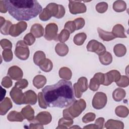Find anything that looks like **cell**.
I'll return each mask as SVG.
<instances>
[{
  "label": "cell",
  "instance_id": "cell-22",
  "mask_svg": "<svg viewBox=\"0 0 129 129\" xmlns=\"http://www.w3.org/2000/svg\"><path fill=\"white\" fill-rule=\"evenodd\" d=\"M46 83V78L42 75H38L36 76L33 80V84L35 87L39 89L42 88Z\"/></svg>",
  "mask_w": 129,
  "mask_h": 129
},
{
  "label": "cell",
  "instance_id": "cell-2",
  "mask_svg": "<svg viewBox=\"0 0 129 129\" xmlns=\"http://www.w3.org/2000/svg\"><path fill=\"white\" fill-rule=\"evenodd\" d=\"M9 14L17 21H29L40 14L42 6L35 0L4 1Z\"/></svg>",
  "mask_w": 129,
  "mask_h": 129
},
{
  "label": "cell",
  "instance_id": "cell-12",
  "mask_svg": "<svg viewBox=\"0 0 129 129\" xmlns=\"http://www.w3.org/2000/svg\"><path fill=\"white\" fill-rule=\"evenodd\" d=\"M104 75V81L103 84L104 86H108L113 82H117L121 76L120 73L117 70H111Z\"/></svg>",
  "mask_w": 129,
  "mask_h": 129
},
{
  "label": "cell",
  "instance_id": "cell-41",
  "mask_svg": "<svg viewBox=\"0 0 129 129\" xmlns=\"http://www.w3.org/2000/svg\"><path fill=\"white\" fill-rule=\"evenodd\" d=\"M108 8V4L106 2H100L96 6V10L99 13H103L105 12Z\"/></svg>",
  "mask_w": 129,
  "mask_h": 129
},
{
  "label": "cell",
  "instance_id": "cell-53",
  "mask_svg": "<svg viewBox=\"0 0 129 129\" xmlns=\"http://www.w3.org/2000/svg\"><path fill=\"white\" fill-rule=\"evenodd\" d=\"M84 128H97V126L95 124H89V125L88 126H84L83 127Z\"/></svg>",
  "mask_w": 129,
  "mask_h": 129
},
{
  "label": "cell",
  "instance_id": "cell-26",
  "mask_svg": "<svg viewBox=\"0 0 129 129\" xmlns=\"http://www.w3.org/2000/svg\"><path fill=\"white\" fill-rule=\"evenodd\" d=\"M125 91L123 89L118 88L116 89L112 93V97L116 102L122 100L125 96Z\"/></svg>",
  "mask_w": 129,
  "mask_h": 129
},
{
  "label": "cell",
  "instance_id": "cell-9",
  "mask_svg": "<svg viewBox=\"0 0 129 129\" xmlns=\"http://www.w3.org/2000/svg\"><path fill=\"white\" fill-rule=\"evenodd\" d=\"M69 8L70 13L74 15L85 13L87 10L86 5L81 1H70Z\"/></svg>",
  "mask_w": 129,
  "mask_h": 129
},
{
  "label": "cell",
  "instance_id": "cell-13",
  "mask_svg": "<svg viewBox=\"0 0 129 129\" xmlns=\"http://www.w3.org/2000/svg\"><path fill=\"white\" fill-rule=\"evenodd\" d=\"M13 101L17 105H22L24 104V93H23L21 89L14 87L10 93Z\"/></svg>",
  "mask_w": 129,
  "mask_h": 129
},
{
  "label": "cell",
  "instance_id": "cell-37",
  "mask_svg": "<svg viewBox=\"0 0 129 129\" xmlns=\"http://www.w3.org/2000/svg\"><path fill=\"white\" fill-rule=\"evenodd\" d=\"M70 32L66 29H63L58 35V41L60 42H64L70 37Z\"/></svg>",
  "mask_w": 129,
  "mask_h": 129
},
{
  "label": "cell",
  "instance_id": "cell-29",
  "mask_svg": "<svg viewBox=\"0 0 129 129\" xmlns=\"http://www.w3.org/2000/svg\"><path fill=\"white\" fill-rule=\"evenodd\" d=\"M72 71L67 67H62L59 71V77L66 80H70L72 78Z\"/></svg>",
  "mask_w": 129,
  "mask_h": 129
},
{
  "label": "cell",
  "instance_id": "cell-11",
  "mask_svg": "<svg viewBox=\"0 0 129 129\" xmlns=\"http://www.w3.org/2000/svg\"><path fill=\"white\" fill-rule=\"evenodd\" d=\"M27 27V25L25 22L20 21L11 26L9 30V34L13 37H17L26 30Z\"/></svg>",
  "mask_w": 129,
  "mask_h": 129
},
{
  "label": "cell",
  "instance_id": "cell-5",
  "mask_svg": "<svg viewBox=\"0 0 129 129\" xmlns=\"http://www.w3.org/2000/svg\"><path fill=\"white\" fill-rule=\"evenodd\" d=\"M88 88L87 79L84 77L80 78L77 83L74 84V89L75 96L77 98H80L84 92L86 91Z\"/></svg>",
  "mask_w": 129,
  "mask_h": 129
},
{
  "label": "cell",
  "instance_id": "cell-6",
  "mask_svg": "<svg viewBox=\"0 0 129 129\" xmlns=\"http://www.w3.org/2000/svg\"><path fill=\"white\" fill-rule=\"evenodd\" d=\"M107 101L106 95L101 92L96 93L92 99V106L96 109H101L104 108Z\"/></svg>",
  "mask_w": 129,
  "mask_h": 129
},
{
  "label": "cell",
  "instance_id": "cell-50",
  "mask_svg": "<svg viewBox=\"0 0 129 129\" xmlns=\"http://www.w3.org/2000/svg\"><path fill=\"white\" fill-rule=\"evenodd\" d=\"M104 122V119L103 117H100L97 118L95 121V124L97 127V128H102Z\"/></svg>",
  "mask_w": 129,
  "mask_h": 129
},
{
  "label": "cell",
  "instance_id": "cell-1",
  "mask_svg": "<svg viewBox=\"0 0 129 129\" xmlns=\"http://www.w3.org/2000/svg\"><path fill=\"white\" fill-rule=\"evenodd\" d=\"M42 92L46 105L50 107H67L76 101L72 82L68 80H60L55 84L46 86Z\"/></svg>",
  "mask_w": 129,
  "mask_h": 129
},
{
  "label": "cell",
  "instance_id": "cell-52",
  "mask_svg": "<svg viewBox=\"0 0 129 129\" xmlns=\"http://www.w3.org/2000/svg\"><path fill=\"white\" fill-rule=\"evenodd\" d=\"M6 94V90L4 89H3L2 87L1 88V102L4 99V97Z\"/></svg>",
  "mask_w": 129,
  "mask_h": 129
},
{
  "label": "cell",
  "instance_id": "cell-38",
  "mask_svg": "<svg viewBox=\"0 0 129 129\" xmlns=\"http://www.w3.org/2000/svg\"><path fill=\"white\" fill-rule=\"evenodd\" d=\"M116 85L120 87H126L128 86L129 79L128 77L125 76H121L119 80L116 82Z\"/></svg>",
  "mask_w": 129,
  "mask_h": 129
},
{
  "label": "cell",
  "instance_id": "cell-48",
  "mask_svg": "<svg viewBox=\"0 0 129 129\" xmlns=\"http://www.w3.org/2000/svg\"><path fill=\"white\" fill-rule=\"evenodd\" d=\"M1 85L2 86L6 88H9L12 86V81L10 77L6 76L2 79Z\"/></svg>",
  "mask_w": 129,
  "mask_h": 129
},
{
  "label": "cell",
  "instance_id": "cell-49",
  "mask_svg": "<svg viewBox=\"0 0 129 129\" xmlns=\"http://www.w3.org/2000/svg\"><path fill=\"white\" fill-rule=\"evenodd\" d=\"M38 102L39 105L40 107L44 109H46L47 107V105H46L45 100L43 97V93L42 92H39L38 94Z\"/></svg>",
  "mask_w": 129,
  "mask_h": 129
},
{
  "label": "cell",
  "instance_id": "cell-47",
  "mask_svg": "<svg viewBox=\"0 0 129 129\" xmlns=\"http://www.w3.org/2000/svg\"><path fill=\"white\" fill-rule=\"evenodd\" d=\"M1 45L4 49H11L12 47V43L7 39H3L1 40Z\"/></svg>",
  "mask_w": 129,
  "mask_h": 129
},
{
  "label": "cell",
  "instance_id": "cell-4",
  "mask_svg": "<svg viewBox=\"0 0 129 129\" xmlns=\"http://www.w3.org/2000/svg\"><path fill=\"white\" fill-rule=\"evenodd\" d=\"M29 49L28 45L24 40H19L18 41L15 50L16 56L20 59L25 60L29 57Z\"/></svg>",
  "mask_w": 129,
  "mask_h": 129
},
{
  "label": "cell",
  "instance_id": "cell-18",
  "mask_svg": "<svg viewBox=\"0 0 129 129\" xmlns=\"http://www.w3.org/2000/svg\"><path fill=\"white\" fill-rule=\"evenodd\" d=\"M24 118L27 119L29 121H32L34 118V111L30 105H28L23 108L21 110Z\"/></svg>",
  "mask_w": 129,
  "mask_h": 129
},
{
  "label": "cell",
  "instance_id": "cell-17",
  "mask_svg": "<svg viewBox=\"0 0 129 129\" xmlns=\"http://www.w3.org/2000/svg\"><path fill=\"white\" fill-rule=\"evenodd\" d=\"M13 107L10 99L6 97L0 103V114L1 115H5L7 112Z\"/></svg>",
  "mask_w": 129,
  "mask_h": 129
},
{
  "label": "cell",
  "instance_id": "cell-14",
  "mask_svg": "<svg viewBox=\"0 0 129 129\" xmlns=\"http://www.w3.org/2000/svg\"><path fill=\"white\" fill-rule=\"evenodd\" d=\"M52 119V117L49 112L42 111L39 112L35 117V119L33 120L41 125H46L49 123Z\"/></svg>",
  "mask_w": 129,
  "mask_h": 129
},
{
  "label": "cell",
  "instance_id": "cell-36",
  "mask_svg": "<svg viewBox=\"0 0 129 129\" xmlns=\"http://www.w3.org/2000/svg\"><path fill=\"white\" fill-rule=\"evenodd\" d=\"M73 119H68L63 117L61 118L59 120L58 126L56 127V128H67L69 126L73 124Z\"/></svg>",
  "mask_w": 129,
  "mask_h": 129
},
{
  "label": "cell",
  "instance_id": "cell-7",
  "mask_svg": "<svg viewBox=\"0 0 129 129\" xmlns=\"http://www.w3.org/2000/svg\"><path fill=\"white\" fill-rule=\"evenodd\" d=\"M58 27L55 23H49L46 25L45 29L44 38L48 40L51 41L54 40L58 41L57 36Z\"/></svg>",
  "mask_w": 129,
  "mask_h": 129
},
{
  "label": "cell",
  "instance_id": "cell-15",
  "mask_svg": "<svg viewBox=\"0 0 129 129\" xmlns=\"http://www.w3.org/2000/svg\"><path fill=\"white\" fill-rule=\"evenodd\" d=\"M8 75L12 79L18 81L22 78L23 73L22 70L19 67L14 66L9 69Z\"/></svg>",
  "mask_w": 129,
  "mask_h": 129
},
{
  "label": "cell",
  "instance_id": "cell-44",
  "mask_svg": "<svg viewBox=\"0 0 129 129\" xmlns=\"http://www.w3.org/2000/svg\"><path fill=\"white\" fill-rule=\"evenodd\" d=\"M96 115L94 113L92 112H89L86 114L82 118V121L84 123H87L89 122L92 121L94 120Z\"/></svg>",
  "mask_w": 129,
  "mask_h": 129
},
{
  "label": "cell",
  "instance_id": "cell-30",
  "mask_svg": "<svg viewBox=\"0 0 129 129\" xmlns=\"http://www.w3.org/2000/svg\"><path fill=\"white\" fill-rule=\"evenodd\" d=\"M40 69L45 72H49L51 71L53 68L52 62L48 58H45L39 66Z\"/></svg>",
  "mask_w": 129,
  "mask_h": 129
},
{
  "label": "cell",
  "instance_id": "cell-8",
  "mask_svg": "<svg viewBox=\"0 0 129 129\" xmlns=\"http://www.w3.org/2000/svg\"><path fill=\"white\" fill-rule=\"evenodd\" d=\"M87 49L88 51L96 53L99 56L103 54L106 52L105 47L103 44L94 39L90 40L88 43Z\"/></svg>",
  "mask_w": 129,
  "mask_h": 129
},
{
  "label": "cell",
  "instance_id": "cell-39",
  "mask_svg": "<svg viewBox=\"0 0 129 129\" xmlns=\"http://www.w3.org/2000/svg\"><path fill=\"white\" fill-rule=\"evenodd\" d=\"M12 25V23L9 21H6L5 23L1 26V32L4 35L9 34L10 28Z\"/></svg>",
  "mask_w": 129,
  "mask_h": 129
},
{
  "label": "cell",
  "instance_id": "cell-21",
  "mask_svg": "<svg viewBox=\"0 0 129 129\" xmlns=\"http://www.w3.org/2000/svg\"><path fill=\"white\" fill-rule=\"evenodd\" d=\"M97 31L99 37L103 41H109L115 38V37L111 32L104 31L100 28H98Z\"/></svg>",
  "mask_w": 129,
  "mask_h": 129
},
{
  "label": "cell",
  "instance_id": "cell-3",
  "mask_svg": "<svg viewBox=\"0 0 129 129\" xmlns=\"http://www.w3.org/2000/svg\"><path fill=\"white\" fill-rule=\"evenodd\" d=\"M86 107V103L83 99L76 100L70 107L63 110V116L70 119L78 117Z\"/></svg>",
  "mask_w": 129,
  "mask_h": 129
},
{
  "label": "cell",
  "instance_id": "cell-33",
  "mask_svg": "<svg viewBox=\"0 0 129 129\" xmlns=\"http://www.w3.org/2000/svg\"><path fill=\"white\" fill-rule=\"evenodd\" d=\"M115 112L118 116L124 118L128 115V109L124 106H118L116 107Z\"/></svg>",
  "mask_w": 129,
  "mask_h": 129
},
{
  "label": "cell",
  "instance_id": "cell-24",
  "mask_svg": "<svg viewBox=\"0 0 129 129\" xmlns=\"http://www.w3.org/2000/svg\"><path fill=\"white\" fill-rule=\"evenodd\" d=\"M8 119L10 121H19L21 122L24 118L21 112L16 111H11L7 116Z\"/></svg>",
  "mask_w": 129,
  "mask_h": 129
},
{
  "label": "cell",
  "instance_id": "cell-23",
  "mask_svg": "<svg viewBox=\"0 0 129 129\" xmlns=\"http://www.w3.org/2000/svg\"><path fill=\"white\" fill-rule=\"evenodd\" d=\"M105 127L106 128H123V123L119 120L109 119L105 124Z\"/></svg>",
  "mask_w": 129,
  "mask_h": 129
},
{
  "label": "cell",
  "instance_id": "cell-19",
  "mask_svg": "<svg viewBox=\"0 0 129 129\" xmlns=\"http://www.w3.org/2000/svg\"><path fill=\"white\" fill-rule=\"evenodd\" d=\"M30 32L35 37L39 38L43 35L44 29L41 25L39 24H34L31 26Z\"/></svg>",
  "mask_w": 129,
  "mask_h": 129
},
{
  "label": "cell",
  "instance_id": "cell-35",
  "mask_svg": "<svg viewBox=\"0 0 129 129\" xmlns=\"http://www.w3.org/2000/svg\"><path fill=\"white\" fill-rule=\"evenodd\" d=\"M52 17L49 10L46 7L39 15V19L42 21H46Z\"/></svg>",
  "mask_w": 129,
  "mask_h": 129
},
{
  "label": "cell",
  "instance_id": "cell-31",
  "mask_svg": "<svg viewBox=\"0 0 129 129\" xmlns=\"http://www.w3.org/2000/svg\"><path fill=\"white\" fill-rule=\"evenodd\" d=\"M126 4L123 1H116L113 4V9L116 12H122L126 10Z\"/></svg>",
  "mask_w": 129,
  "mask_h": 129
},
{
  "label": "cell",
  "instance_id": "cell-28",
  "mask_svg": "<svg viewBox=\"0 0 129 129\" xmlns=\"http://www.w3.org/2000/svg\"><path fill=\"white\" fill-rule=\"evenodd\" d=\"M113 51L115 55L117 57H122L125 54L126 48L124 45L122 44H118L114 46Z\"/></svg>",
  "mask_w": 129,
  "mask_h": 129
},
{
  "label": "cell",
  "instance_id": "cell-46",
  "mask_svg": "<svg viewBox=\"0 0 129 129\" xmlns=\"http://www.w3.org/2000/svg\"><path fill=\"white\" fill-rule=\"evenodd\" d=\"M28 85V82L26 79H23L19 80L15 83V86L20 89H23L27 87Z\"/></svg>",
  "mask_w": 129,
  "mask_h": 129
},
{
  "label": "cell",
  "instance_id": "cell-45",
  "mask_svg": "<svg viewBox=\"0 0 129 129\" xmlns=\"http://www.w3.org/2000/svg\"><path fill=\"white\" fill-rule=\"evenodd\" d=\"M64 28L67 30L70 33H73L76 30V26L73 21H68L65 24Z\"/></svg>",
  "mask_w": 129,
  "mask_h": 129
},
{
  "label": "cell",
  "instance_id": "cell-51",
  "mask_svg": "<svg viewBox=\"0 0 129 129\" xmlns=\"http://www.w3.org/2000/svg\"><path fill=\"white\" fill-rule=\"evenodd\" d=\"M8 10L4 1H0V11L2 13H6Z\"/></svg>",
  "mask_w": 129,
  "mask_h": 129
},
{
  "label": "cell",
  "instance_id": "cell-40",
  "mask_svg": "<svg viewBox=\"0 0 129 129\" xmlns=\"http://www.w3.org/2000/svg\"><path fill=\"white\" fill-rule=\"evenodd\" d=\"M2 55L4 60L6 62H9L13 59V52L11 49H4Z\"/></svg>",
  "mask_w": 129,
  "mask_h": 129
},
{
  "label": "cell",
  "instance_id": "cell-27",
  "mask_svg": "<svg viewBox=\"0 0 129 129\" xmlns=\"http://www.w3.org/2000/svg\"><path fill=\"white\" fill-rule=\"evenodd\" d=\"M99 58L100 62L105 66L110 64L112 61V56L111 54L107 51H106L103 54L99 56Z\"/></svg>",
  "mask_w": 129,
  "mask_h": 129
},
{
  "label": "cell",
  "instance_id": "cell-25",
  "mask_svg": "<svg viewBox=\"0 0 129 129\" xmlns=\"http://www.w3.org/2000/svg\"><path fill=\"white\" fill-rule=\"evenodd\" d=\"M55 50L58 55L64 56L68 54L69 52V48L66 44L58 43L55 46Z\"/></svg>",
  "mask_w": 129,
  "mask_h": 129
},
{
  "label": "cell",
  "instance_id": "cell-42",
  "mask_svg": "<svg viewBox=\"0 0 129 129\" xmlns=\"http://www.w3.org/2000/svg\"><path fill=\"white\" fill-rule=\"evenodd\" d=\"M35 41V37L31 33L27 34L24 37V41L27 45H32L34 43Z\"/></svg>",
  "mask_w": 129,
  "mask_h": 129
},
{
  "label": "cell",
  "instance_id": "cell-34",
  "mask_svg": "<svg viewBox=\"0 0 129 129\" xmlns=\"http://www.w3.org/2000/svg\"><path fill=\"white\" fill-rule=\"evenodd\" d=\"M87 38V35L85 33H79L75 35L73 41L77 45H82Z\"/></svg>",
  "mask_w": 129,
  "mask_h": 129
},
{
  "label": "cell",
  "instance_id": "cell-16",
  "mask_svg": "<svg viewBox=\"0 0 129 129\" xmlns=\"http://www.w3.org/2000/svg\"><path fill=\"white\" fill-rule=\"evenodd\" d=\"M37 100V96L34 91L29 90L24 93V104L34 105Z\"/></svg>",
  "mask_w": 129,
  "mask_h": 129
},
{
  "label": "cell",
  "instance_id": "cell-20",
  "mask_svg": "<svg viewBox=\"0 0 129 129\" xmlns=\"http://www.w3.org/2000/svg\"><path fill=\"white\" fill-rule=\"evenodd\" d=\"M124 28L121 24L115 25L112 31V33L115 38H126L127 36L124 33Z\"/></svg>",
  "mask_w": 129,
  "mask_h": 129
},
{
  "label": "cell",
  "instance_id": "cell-43",
  "mask_svg": "<svg viewBox=\"0 0 129 129\" xmlns=\"http://www.w3.org/2000/svg\"><path fill=\"white\" fill-rule=\"evenodd\" d=\"M73 22L76 26V30H78L83 28L85 24V20L82 18H78L75 19Z\"/></svg>",
  "mask_w": 129,
  "mask_h": 129
},
{
  "label": "cell",
  "instance_id": "cell-32",
  "mask_svg": "<svg viewBox=\"0 0 129 129\" xmlns=\"http://www.w3.org/2000/svg\"><path fill=\"white\" fill-rule=\"evenodd\" d=\"M45 58V54L43 51H37L34 54L33 61L36 65L39 66Z\"/></svg>",
  "mask_w": 129,
  "mask_h": 129
},
{
  "label": "cell",
  "instance_id": "cell-10",
  "mask_svg": "<svg viewBox=\"0 0 129 129\" xmlns=\"http://www.w3.org/2000/svg\"><path fill=\"white\" fill-rule=\"evenodd\" d=\"M104 81V75L102 73H97L95 74L90 81L89 87L93 91H97L100 84H102Z\"/></svg>",
  "mask_w": 129,
  "mask_h": 129
}]
</instances>
